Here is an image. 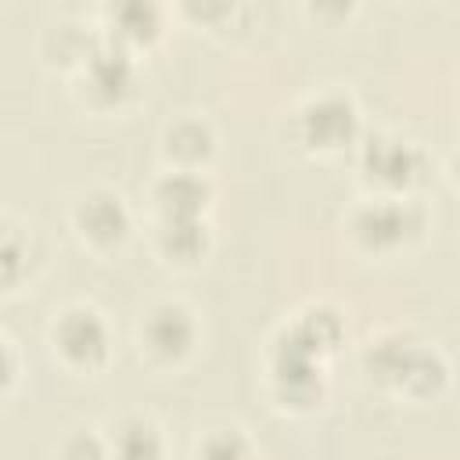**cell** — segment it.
Here are the masks:
<instances>
[{
  "instance_id": "3",
  "label": "cell",
  "mask_w": 460,
  "mask_h": 460,
  "mask_svg": "<svg viewBox=\"0 0 460 460\" xmlns=\"http://www.w3.org/2000/svg\"><path fill=\"white\" fill-rule=\"evenodd\" d=\"M54 341L75 367H97L108 356V327L93 309H68L54 327Z\"/></svg>"
},
{
  "instance_id": "2",
  "label": "cell",
  "mask_w": 460,
  "mask_h": 460,
  "mask_svg": "<svg viewBox=\"0 0 460 460\" xmlns=\"http://www.w3.org/2000/svg\"><path fill=\"white\" fill-rule=\"evenodd\" d=\"M356 129H359V115L352 101L341 93L316 97L313 104L302 108V140L309 147H320V151L345 147L356 140Z\"/></svg>"
},
{
  "instance_id": "6",
  "label": "cell",
  "mask_w": 460,
  "mask_h": 460,
  "mask_svg": "<svg viewBox=\"0 0 460 460\" xmlns=\"http://www.w3.org/2000/svg\"><path fill=\"white\" fill-rule=\"evenodd\" d=\"M194 320L183 305H158L144 323V341L158 359H183L194 345Z\"/></svg>"
},
{
  "instance_id": "16",
  "label": "cell",
  "mask_w": 460,
  "mask_h": 460,
  "mask_svg": "<svg viewBox=\"0 0 460 460\" xmlns=\"http://www.w3.org/2000/svg\"><path fill=\"white\" fill-rule=\"evenodd\" d=\"M198 460H252V449L241 431H212L201 442Z\"/></svg>"
},
{
  "instance_id": "14",
  "label": "cell",
  "mask_w": 460,
  "mask_h": 460,
  "mask_svg": "<svg viewBox=\"0 0 460 460\" xmlns=\"http://www.w3.org/2000/svg\"><path fill=\"white\" fill-rule=\"evenodd\" d=\"M115 460H162V438L144 420H126L115 435Z\"/></svg>"
},
{
  "instance_id": "9",
  "label": "cell",
  "mask_w": 460,
  "mask_h": 460,
  "mask_svg": "<svg viewBox=\"0 0 460 460\" xmlns=\"http://www.w3.org/2000/svg\"><path fill=\"white\" fill-rule=\"evenodd\" d=\"M162 252L180 262H194L208 248V230L201 219H165L162 223Z\"/></svg>"
},
{
  "instance_id": "10",
  "label": "cell",
  "mask_w": 460,
  "mask_h": 460,
  "mask_svg": "<svg viewBox=\"0 0 460 460\" xmlns=\"http://www.w3.org/2000/svg\"><path fill=\"white\" fill-rule=\"evenodd\" d=\"M413 352H417V341H410V338H402V334H388V338H381L377 345H370V352H367V370L377 377V381H402V374H406V367H410V359H413Z\"/></svg>"
},
{
  "instance_id": "17",
  "label": "cell",
  "mask_w": 460,
  "mask_h": 460,
  "mask_svg": "<svg viewBox=\"0 0 460 460\" xmlns=\"http://www.w3.org/2000/svg\"><path fill=\"white\" fill-rule=\"evenodd\" d=\"M65 460H108V453H104V446H101L97 435L83 431V435L68 438V446H65Z\"/></svg>"
},
{
  "instance_id": "12",
  "label": "cell",
  "mask_w": 460,
  "mask_h": 460,
  "mask_svg": "<svg viewBox=\"0 0 460 460\" xmlns=\"http://www.w3.org/2000/svg\"><path fill=\"white\" fill-rule=\"evenodd\" d=\"M165 147L172 158H180L183 165H198L212 155V129L205 122H176L169 133H165Z\"/></svg>"
},
{
  "instance_id": "1",
  "label": "cell",
  "mask_w": 460,
  "mask_h": 460,
  "mask_svg": "<svg viewBox=\"0 0 460 460\" xmlns=\"http://www.w3.org/2000/svg\"><path fill=\"white\" fill-rule=\"evenodd\" d=\"M420 226H424V212L410 201H374V205H363L352 219L359 244L377 248V252L417 237Z\"/></svg>"
},
{
  "instance_id": "11",
  "label": "cell",
  "mask_w": 460,
  "mask_h": 460,
  "mask_svg": "<svg viewBox=\"0 0 460 460\" xmlns=\"http://www.w3.org/2000/svg\"><path fill=\"white\" fill-rule=\"evenodd\" d=\"M442 385H446V363H442V356H438L435 349L417 345V352H413V359H410V367H406L399 388H406L410 395L428 399V395H435Z\"/></svg>"
},
{
  "instance_id": "18",
  "label": "cell",
  "mask_w": 460,
  "mask_h": 460,
  "mask_svg": "<svg viewBox=\"0 0 460 460\" xmlns=\"http://www.w3.org/2000/svg\"><path fill=\"white\" fill-rule=\"evenodd\" d=\"M18 259H22L18 237L7 234V237H4V280H7V284H14V277H18Z\"/></svg>"
},
{
  "instance_id": "4",
  "label": "cell",
  "mask_w": 460,
  "mask_h": 460,
  "mask_svg": "<svg viewBox=\"0 0 460 460\" xmlns=\"http://www.w3.org/2000/svg\"><path fill=\"white\" fill-rule=\"evenodd\" d=\"M363 169L385 187H410L420 176V151L413 144L377 137L363 151Z\"/></svg>"
},
{
  "instance_id": "5",
  "label": "cell",
  "mask_w": 460,
  "mask_h": 460,
  "mask_svg": "<svg viewBox=\"0 0 460 460\" xmlns=\"http://www.w3.org/2000/svg\"><path fill=\"white\" fill-rule=\"evenodd\" d=\"M86 83H90V93L104 104H119L129 86H133V61L122 47L115 43H104V47H93L86 54Z\"/></svg>"
},
{
  "instance_id": "8",
  "label": "cell",
  "mask_w": 460,
  "mask_h": 460,
  "mask_svg": "<svg viewBox=\"0 0 460 460\" xmlns=\"http://www.w3.org/2000/svg\"><path fill=\"white\" fill-rule=\"evenodd\" d=\"M208 194L212 190L198 172H169L155 190L165 219H201Z\"/></svg>"
},
{
  "instance_id": "13",
  "label": "cell",
  "mask_w": 460,
  "mask_h": 460,
  "mask_svg": "<svg viewBox=\"0 0 460 460\" xmlns=\"http://www.w3.org/2000/svg\"><path fill=\"white\" fill-rule=\"evenodd\" d=\"M111 32L119 43H147L158 32V7L155 4H122L111 11Z\"/></svg>"
},
{
  "instance_id": "15",
  "label": "cell",
  "mask_w": 460,
  "mask_h": 460,
  "mask_svg": "<svg viewBox=\"0 0 460 460\" xmlns=\"http://www.w3.org/2000/svg\"><path fill=\"white\" fill-rule=\"evenodd\" d=\"M291 331H295L309 349L327 352V349H334V341L341 338V316H338L334 309H309Z\"/></svg>"
},
{
  "instance_id": "7",
  "label": "cell",
  "mask_w": 460,
  "mask_h": 460,
  "mask_svg": "<svg viewBox=\"0 0 460 460\" xmlns=\"http://www.w3.org/2000/svg\"><path fill=\"white\" fill-rule=\"evenodd\" d=\"M83 234L93 241V244H119L129 230V212L126 205L108 194V190H93L90 198H83L79 212H75Z\"/></svg>"
},
{
  "instance_id": "19",
  "label": "cell",
  "mask_w": 460,
  "mask_h": 460,
  "mask_svg": "<svg viewBox=\"0 0 460 460\" xmlns=\"http://www.w3.org/2000/svg\"><path fill=\"white\" fill-rule=\"evenodd\" d=\"M456 180H460V158H456Z\"/></svg>"
}]
</instances>
